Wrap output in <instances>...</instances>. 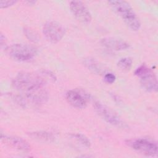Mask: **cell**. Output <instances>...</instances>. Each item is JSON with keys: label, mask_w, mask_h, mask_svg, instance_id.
I'll return each instance as SVG.
<instances>
[{"label": "cell", "mask_w": 158, "mask_h": 158, "mask_svg": "<svg viewBox=\"0 0 158 158\" xmlns=\"http://www.w3.org/2000/svg\"><path fill=\"white\" fill-rule=\"evenodd\" d=\"M46 80L41 75L22 72L13 80V86L31 102L40 104L45 103L48 99L45 87Z\"/></svg>", "instance_id": "6da1fadb"}, {"label": "cell", "mask_w": 158, "mask_h": 158, "mask_svg": "<svg viewBox=\"0 0 158 158\" xmlns=\"http://www.w3.org/2000/svg\"><path fill=\"white\" fill-rule=\"evenodd\" d=\"M108 4L122 17L128 27L132 30L136 31L139 29L141 23L130 4L122 0L109 1Z\"/></svg>", "instance_id": "7a4b0ae2"}, {"label": "cell", "mask_w": 158, "mask_h": 158, "mask_svg": "<svg viewBox=\"0 0 158 158\" xmlns=\"http://www.w3.org/2000/svg\"><path fill=\"white\" fill-rule=\"evenodd\" d=\"M7 50L11 57L21 62L32 59L36 52V49L31 46L22 43L13 44L9 46Z\"/></svg>", "instance_id": "3957f363"}, {"label": "cell", "mask_w": 158, "mask_h": 158, "mask_svg": "<svg viewBox=\"0 0 158 158\" xmlns=\"http://www.w3.org/2000/svg\"><path fill=\"white\" fill-rule=\"evenodd\" d=\"M127 144L133 149L144 155L155 156L157 155V144L148 138H136L127 140Z\"/></svg>", "instance_id": "277c9868"}, {"label": "cell", "mask_w": 158, "mask_h": 158, "mask_svg": "<svg viewBox=\"0 0 158 158\" xmlns=\"http://www.w3.org/2000/svg\"><path fill=\"white\" fill-rule=\"evenodd\" d=\"M140 78L143 88L148 91H154L157 89V80L154 72L146 65L139 66L135 72Z\"/></svg>", "instance_id": "5b68a950"}, {"label": "cell", "mask_w": 158, "mask_h": 158, "mask_svg": "<svg viewBox=\"0 0 158 158\" xmlns=\"http://www.w3.org/2000/svg\"><path fill=\"white\" fill-rule=\"evenodd\" d=\"M43 33L48 41L56 43L64 36L65 28L58 22L48 21L43 26Z\"/></svg>", "instance_id": "8992f818"}, {"label": "cell", "mask_w": 158, "mask_h": 158, "mask_svg": "<svg viewBox=\"0 0 158 158\" xmlns=\"http://www.w3.org/2000/svg\"><path fill=\"white\" fill-rule=\"evenodd\" d=\"M94 107L98 114L108 123L118 128H125L126 125L113 110L100 102H96Z\"/></svg>", "instance_id": "52a82bcc"}, {"label": "cell", "mask_w": 158, "mask_h": 158, "mask_svg": "<svg viewBox=\"0 0 158 158\" xmlns=\"http://www.w3.org/2000/svg\"><path fill=\"white\" fill-rule=\"evenodd\" d=\"M70 9L75 17L80 22L89 23L91 21V14L85 6L80 1H72L70 2Z\"/></svg>", "instance_id": "ba28073f"}, {"label": "cell", "mask_w": 158, "mask_h": 158, "mask_svg": "<svg viewBox=\"0 0 158 158\" xmlns=\"http://www.w3.org/2000/svg\"><path fill=\"white\" fill-rule=\"evenodd\" d=\"M65 98L70 105L78 109L85 108L89 101L88 95L85 91L79 89L68 91Z\"/></svg>", "instance_id": "9c48e42d"}, {"label": "cell", "mask_w": 158, "mask_h": 158, "mask_svg": "<svg viewBox=\"0 0 158 158\" xmlns=\"http://www.w3.org/2000/svg\"><path fill=\"white\" fill-rule=\"evenodd\" d=\"M1 139L4 143L19 151L28 152L30 150V146L28 143L21 138L3 135L2 133Z\"/></svg>", "instance_id": "30bf717a"}, {"label": "cell", "mask_w": 158, "mask_h": 158, "mask_svg": "<svg viewBox=\"0 0 158 158\" xmlns=\"http://www.w3.org/2000/svg\"><path fill=\"white\" fill-rule=\"evenodd\" d=\"M101 43L106 48L114 51H123L130 48V44L124 40L112 37L102 38Z\"/></svg>", "instance_id": "8fae6325"}, {"label": "cell", "mask_w": 158, "mask_h": 158, "mask_svg": "<svg viewBox=\"0 0 158 158\" xmlns=\"http://www.w3.org/2000/svg\"><path fill=\"white\" fill-rule=\"evenodd\" d=\"M29 136L34 139L41 141L52 142L54 139V136L52 133L44 131L30 132L29 133Z\"/></svg>", "instance_id": "7c38bea8"}, {"label": "cell", "mask_w": 158, "mask_h": 158, "mask_svg": "<svg viewBox=\"0 0 158 158\" xmlns=\"http://www.w3.org/2000/svg\"><path fill=\"white\" fill-rule=\"evenodd\" d=\"M85 65L93 72L97 73H101L102 72V69L101 67L99 65V64L94 59L91 58L85 59L84 60Z\"/></svg>", "instance_id": "4fadbf2b"}, {"label": "cell", "mask_w": 158, "mask_h": 158, "mask_svg": "<svg viewBox=\"0 0 158 158\" xmlns=\"http://www.w3.org/2000/svg\"><path fill=\"white\" fill-rule=\"evenodd\" d=\"M72 138L75 139L78 143H79L82 146L86 148H89L91 145L90 141L89 139L81 133H73L71 135Z\"/></svg>", "instance_id": "5bb4252c"}, {"label": "cell", "mask_w": 158, "mask_h": 158, "mask_svg": "<svg viewBox=\"0 0 158 158\" xmlns=\"http://www.w3.org/2000/svg\"><path fill=\"white\" fill-rule=\"evenodd\" d=\"M132 63L133 61L130 57H125L120 59L118 61L117 65L120 69L123 70H128L131 67Z\"/></svg>", "instance_id": "9a60e30c"}, {"label": "cell", "mask_w": 158, "mask_h": 158, "mask_svg": "<svg viewBox=\"0 0 158 158\" xmlns=\"http://www.w3.org/2000/svg\"><path fill=\"white\" fill-rule=\"evenodd\" d=\"M116 77L115 76V75L112 73H107L106 74H105L104 77V81L109 84L113 83L115 81Z\"/></svg>", "instance_id": "2e32d148"}, {"label": "cell", "mask_w": 158, "mask_h": 158, "mask_svg": "<svg viewBox=\"0 0 158 158\" xmlns=\"http://www.w3.org/2000/svg\"><path fill=\"white\" fill-rule=\"evenodd\" d=\"M17 1H0V7L1 9L2 8H7L9 6H12L13 4H15Z\"/></svg>", "instance_id": "e0dca14e"}, {"label": "cell", "mask_w": 158, "mask_h": 158, "mask_svg": "<svg viewBox=\"0 0 158 158\" xmlns=\"http://www.w3.org/2000/svg\"><path fill=\"white\" fill-rule=\"evenodd\" d=\"M26 35L28 37L29 39H30L31 40H36V36L35 35H34V32L32 31H30L29 30H26Z\"/></svg>", "instance_id": "ac0fdd59"}]
</instances>
